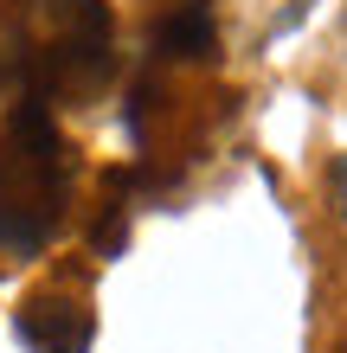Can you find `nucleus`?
<instances>
[{
	"label": "nucleus",
	"instance_id": "f257e3e1",
	"mask_svg": "<svg viewBox=\"0 0 347 353\" xmlns=\"http://www.w3.org/2000/svg\"><path fill=\"white\" fill-rule=\"evenodd\" d=\"M0 205L39 212V219H52L58 205V141L39 110H26L0 141Z\"/></svg>",
	"mask_w": 347,
	"mask_h": 353
},
{
	"label": "nucleus",
	"instance_id": "f03ea898",
	"mask_svg": "<svg viewBox=\"0 0 347 353\" xmlns=\"http://www.w3.org/2000/svg\"><path fill=\"white\" fill-rule=\"evenodd\" d=\"M19 334H26L39 353H84L90 347V315H77L71 302H26Z\"/></svg>",
	"mask_w": 347,
	"mask_h": 353
},
{
	"label": "nucleus",
	"instance_id": "7ed1b4c3",
	"mask_svg": "<svg viewBox=\"0 0 347 353\" xmlns=\"http://www.w3.org/2000/svg\"><path fill=\"white\" fill-rule=\"evenodd\" d=\"M219 32H212V7L206 0H180V7L155 26V52L161 58H212Z\"/></svg>",
	"mask_w": 347,
	"mask_h": 353
},
{
	"label": "nucleus",
	"instance_id": "20e7f679",
	"mask_svg": "<svg viewBox=\"0 0 347 353\" xmlns=\"http://www.w3.org/2000/svg\"><path fill=\"white\" fill-rule=\"evenodd\" d=\"M46 232H52V219L0 205V251H39V244H46Z\"/></svg>",
	"mask_w": 347,
	"mask_h": 353
},
{
	"label": "nucleus",
	"instance_id": "39448f33",
	"mask_svg": "<svg viewBox=\"0 0 347 353\" xmlns=\"http://www.w3.org/2000/svg\"><path fill=\"white\" fill-rule=\"evenodd\" d=\"M58 19H65V32H90V39L110 32V7L103 0H58Z\"/></svg>",
	"mask_w": 347,
	"mask_h": 353
},
{
	"label": "nucleus",
	"instance_id": "423d86ee",
	"mask_svg": "<svg viewBox=\"0 0 347 353\" xmlns=\"http://www.w3.org/2000/svg\"><path fill=\"white\" fill-rule=\"evenodd\" d=\"M335 199H341V212H347V154H341V168H335Z\"/></svg>",
	"mask_w": 347,
	"mask_h": 353
}]
</instances>
